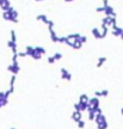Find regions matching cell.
<instances>
[{
  "mask_svg": "<svg viewBox=\"0 0 123 129\" xmlns=\"http://www.w3.org/2000/svg\"><path fill=\"white\" fill-rule=\"evenodd\" d=\"M11 94V91L7 90L6 92H0V108L7 105L9 103V96Z\"/></svg>",
  "mask_w": 123,
  "mask_h": 129,
  "instance_id": "obj_1",
  "label": "cell"
},
{
  "mask_svg": "<svg viewBox=\"0 0 123 129\" xmlns=\"http://www.w3.org/2000/svg\"><path fill=\"white\" fill-rule=\"evenodd\" d=\"M104 13H105V16H106V17H116V12L113 11V7H112V6H110V5H108V6L105 7Z\"/></svg>",
  "mask_w": 123,
  "mask_h": 129,
  "instance_id": "obj_2",
  "label": "cell"
},
{
  "mask_svg": "<svg viewBox=\"0 0 123 129\" xmlns=\"http://www.w3.org/2000/svg\"><path fill=\"white\" fill-rule=\"evenodd\" d=\"M19 65L18 63H12V65H10L9 67H7V71H10L12 74H18L19 73Z\"/></svg>",
  "mask_w": 123,
  "mask_h": 129,
  "instance_id": "obj_3",
  "label": "cell"
},
{
  "mask_svg": "<svg viewBox=\"0 0 123 129\" xmlns=\"http://www.w3.org/2000/svg\"><path fill=\"white\" fill-rule=\"evenodd\" d=\"M61 78L62 79H65V80H71L72 79V74L66 69V68H61Z\"/></svg>",
  "mask_w": 123,
  "mask_h": 129,
  "instance_id": "obj_4",
  "label": "cell"
},
{
  "mask_svg": "<svg viewBox=\"0 0 123 129\" xmlns=\"http://www.w3.org/2000/svg\"><path fill=\"white\" fill-rule=\"evenodd\" d=\"M72 119L74 121V122H78V121H80V119H82V112L81 111H73V114H72Z\"/></svg>",
  "mask_w": 123,
  "mask_h": 129,
  "instance_id": "obj_5",
  "label": "cell"
},
{
  "mask_svg": "<svg viewBox=\"0 0 123 129\" xmlns=\"http://www.w3.org/2000/svg\"><path fill=\"white\" fill-rule=\"evenodd\" d=\"M111 34H112L113 36H116V37H121V36H122V34H123V29H122V28L116 26L115 29H112Z\"/></svg>",
  "mask_w": 123,
  "mask_h": 129,
  "instance_id": "obj_6",
  "label": "cell"
},
{
  "mask_svg": "<svg viewBox=\"0 0 123 129\" xmlns=\"http://www.w3.org/2000/svg\"><path fill=\"white\" fill-rule=\"evenodd\" d=\"M81 47H82V43L79 41V38L72 41V48H73V49H80Z\"/></svg>",
  "mask_w": 123,
  "mask_h": 129,
  "instance_id": "obj_7",
  "label": "cell"
},
{
  "mask_svg": "<svg viewBox=\"0 0 123 129\" xmlns=\"http://www.w3.org/2000/svg\"><path fill=\"white\" fill-rule=\"evenodd\" d=\"M93 121H96V123L98 124V123H100V122L106 121V118H105V116H104L103 114H96V117H94Z\"/></svg>",
  "mask_w": 123,
  "mask_h": 129,
  "instance_id": "obj_8",
  "label": "cell"
},
{
  "mask_svg": "<svg viewBox=\"0 0 123 129\" xmlns=\"http://www.w3.org/2000/svg\"><path fill=\"white\" fill-rule=\"evenodd\" d=\"M7 47L12 49V53H13V54H16V53H18V50H17V43H16V42H12V41H9V42H7Z\"/></svg>",
  "mask_w": 123,
  "mask_h": 129,
  "instance_id": "obj_9",
  "label": "cell"
},
{
  "mask_svg": "<svg viewBox=\"0 0 123 129\" xmlns=\"http://www.w3.org/2000/svg\"><path fill=\"white\" fill-rule=\"evenodd\" d=\"M92 35L94 36L96 40H100V38H102V36H100V30H99L98 28H93V29H92Z\"/></svg>",
  "mask_w": 123,
  "mask_h": 129,
  "instance_id": "obj_10",
  "label": "cell"
},
{
  "mask_svg": "<svg viewBox=\"0 0 123 129\" xmlns=\"http://www.w3.org/2000/svg\"><path fill=\"white\" fill-rule=\"evenodd\" d=\"M88 104L92 105V106H99V99H98V97L90 98V99H88Z\"/></svg>",
  "mask_w": 123,
  "mask_h": 129,
  "instance_id": "obj_11",
  "label": "cell"
},
{
  "mask_svg": "<svg viewBox=\"0 0 123 129\" xmlns=\"http://www.w3.org/2000/svg\"><path fill=\"white\" fill-rule=\"evenodd\" d=\"M15 83H16V74H13L11 77V80H10V91H11V93H13V91H15Z\"/></svg>",
  "mask_w": 123,
  "mask_h": 129,
  "instance_id": "obj_12",
  "label": "cell"
},
{
  "mask_svg": "<svg viewBox=\"0 0 123 129\" xmlns=\"http://www.w3.org/2000/svg\"><path fill=\"white\" fill-rule=\"evenodd\" d=\"M0 7H1L3 11H6V10H9L11 7V3L9 1V0H6V1H4L1 5H0Z\"/></svg>",
  "mask_w": 123,
  "mask_h": 129,
  "instance_id": "obj_13",
  "label": "cell"
},
{
  "mask_svg": "<svg viewBox=\"0 0 123 129\" xmlns=\"http://www.w3.org/2000/svg\"><path fill=\"white\" fill-rule=\"evenodd\" d=\"M34 48H35V47H34ZM30 56H31L34 60H41V57H42V55H41L40 53H37L36 50H34V52L31 53V55H30Z\"/></svg>",
  "mask_w": 123,
  "mask_h": 129,
  "instance_id": "obj_14",
  "label": "cell"
},
{
  "mask_svg": "<svg viewBox=\"0 0 123 129\" xmlns=\"http://www.w3.org/2000/svg\"><path fill=\"white\" fill-rule=\"evenodd\" d=\"M3 18H4L5 21H9V22H11V19H12L13 17L10 15V12H7V11H4V12H3Z\"/></svg>",
  "mask_w": 123,
  "mask_h": 129,
  "instance_id": "obj_15",
  "label": "cell"
},
{
  "mask_svg": "<svg viewBox=\"0 0 123 129\" xmlns=\"http://www.w3.org/2000/svg\"><path fill=\"white\" fill-rule=\"evenodd\" d=\"M36 19H37V21H40V22H43L44 24H47V22H48V18H47V16H46V15H38Z\"/></svg>",
  "mask_w": 123,
  "mask_h": 129,
  "instance_id": "obj_16",
  "label": "cell"
},
{
  "mask_svg": "<svg viewBox=\"0 0 123 129\" xmlns=\"http://www.w3.org/2000/svg\"><path fill=\"white\" fill-rule=\"evenodd\" d=\"M102 29H103V31H100V36H102V38H105V37L108 36L109 28H108V26H102Z\"/></svg>",
  "mask_w": 123,
  "mask_h": 129,
  "instance_id": "obj_17",
  "label": "cell"
},
{
  "mask_svg": "<svg viewBox=\"0 0 123 129\" xmlns=\"http://www.w3.org/2000/svg\"><path fill=\"white\" fill-rule=\"evenodd\" d=\"M35 50H36L37 53H40L41 55H46V53H47V50H46L43 47H40V46H38V47H35Z\"/></svg>",
  "mask_w": 123,
  "mask_h": 129,
  "instance_id": "obj_18",
  "label": "cell"
},
{
  "mask_svg": "<svg viewBox=\"0 0 123 129\" xmlns=\"http://www.w3.org/2000/svg\"><path fill=\"white\" fill-rule=\"evenodd\" d=\"M105 61H106V57H105V56L99 57V59H98V62H97V68H100V67H102V65H103Z\"/></svg>",
  "mask_w": 123,
  "mask_h": 129,
  "instance_id": "obj_19",
  "label": "cell"
},
{
  "mask_svg": "<svg viewBox=\"0 0 123 129\" xmlns=\"http://www.w3.org/2000/svg\"><path fill=\"white\" fill-rule=\"evenodd\" d=\"M97 125H98V129H106V128H108V122H106V121H104V122L98 123Z\"/></svg>",
  "mask_w": 123,
  "mask_h": 129,
  "instance_id": "obj_20",
  "label": "cell"
},
{
  "mask_svg": "<svg viewBox=\"0 0 123 129\" xmlns=\"http://www.w3.org/2000/svg\"><path fill=\"white\" fill-rule=\"evenodd\" d=\"M34 50H35V48H34V47H31V46H28V47L25 48V53L28 54V56H30V55H31V53H32Z\"/></svg>",
  "mask_w": 123,
  "mask_h": 129,
  "instance_id": "obj_21",
  "label": "cell"
},
{
  "mask_svg": "<svg viewBox=\"0 0 123 129\" xmlns=\"http://www.w3.org/2000/svg\"><path fill=\"white\" fill-rule=\"evenodd\" d=\"M88 99H90L88 96L85 94V93L84 94H80V97H79V102H88Z\"/></svg>",
  "mask_w": 123,
  "mask_h": 129,
  "instance_id": "obj_22",
  "label": "cell"
},
{
  "mask_svg": "<svg viewBox=\"0 0 123 129\" xmlns=\"http://www.w3.org/2000/svg\"><path fill=\"white\" fill-rule=\"evenodd\" d=\"M79 37H80V34H72V35H68V36H67L68 40H77V38H79Z\"/></svg>",
  "mask_w": 123,
  "mask_h": 129,
  "instance_id": "obj_23",
  "label": "cell"
},
{
  "mask_svg": "<svg viewBox=\"0 0 123 129\" xmlns=\"http://www.w3.org/2000/svg\"><path fill=\"white\" fill-rule=\"evenodd\" d=\"M11 41L17 43V37H16V31L15 30H11Z\"/></svg>",
  "mask_w": 123,
  "mask_h": 129,
  "instance_id": "obj_24",
  "label": "cell"
},
{
  "mask_svg": "<svg viewBox=\"0 0 123 129\" xmlns=\"http://www.w3.org/2000/svg\"><path fill=\"white\" fill-rule=\"evenodd\" d=\"M94 117H96V112H93V111H88V119H90V121H93Z\"/></svg>",
  "mask_w": 123,
  "mask_h": 129,
  "instance_id": "obj_25",
  "label": "cell"
},
{
  "mask_svg": "<svg viewBox=\"0 0 123 129\" xmlns=\"http://www.w3.org/2000/svg\"><path fill=\"white\" fill-rule=\"evenodd\" d=\"M77 124H78V128H80V129H82V128L85 127V122H84L82 119L78 121V122H77Z\"/></svg>",
  "mask_w": 123,
  "mask_h": 129,
  "instance_id": "obj_26",
  "label": "cell"
},
{
  "mask_svg": "<svg viewBox=\"0 0 123 129\" xmlns=\"http://www.w3.org/2000/svg\"><path fill=\"white\" fill-rule=\"evenodd\" d=\"M12 63H18V54H13L12 56Z\"/></svg>",
  "mask_w": 123,
  "mask_h": 129,
  "instance_id": "obj_27",
  "label": "cell"
},
{
  "mask_svg": "<svg viewBox=\"0 0 123 129\" xmlns=\"http://www.w3.org/2000/svg\"><path fill=\"white\" fill-rule=\"evenodd\" d=\"M79 41H80V42L84 44V43H86V42H87V37H86V36H81V35H80V37H79Z\"/></svg>",
  "mask_w": 123,
  "mask_h": 129,
  "instance_id": "obj_28",
  "label": "cell"
},
{
  "mask_svg": "<svg viewBox=\"0 0 123 129\" xmlns=\"http://www.w3.org/2000/svg\"><path fill=\"white\" fill-rule=\"evenodd\" d=\"M53 56L55 57V60H56V61H57V60H61V59H62V54H60V53H55Z\"/></svg>",
  "mask_w": 123,
  "mask_h": 129,
  "instance_id": "obj_29",
  "label": "cell"
},
{
  "mask_svg": "<svg viewBox=\"0 0 123 129\" xmlns=\"http://www.w3.org/2000/svg\"><path fill=\"white\" fill-rule=\"evenodd\" d=\"M17 54H18V57H25V56H28V54L25 52H18Z\"/></svg>",
  "mask_w": 123,
  "mask_h": 129,
  "instance_id": "obj_30",
  "label": "cell"
},
{
  "mask_svg": "<svg viewBox=\"0 0 123 129\" xmlns=\"http://www.w3.org/2000/svg\"><path fill=\"white\" fill-rule=\"evenodd\" d=\"M50 40H51V42H54V43H57V41H59V37L55 35V36H50Z\"/></svg>",
  "mask_w": 123,
  "mask_h": 129,
  "instance_id": "obj_31",
  "label": "cell"
},
{
  "mask_svg": "<svg viewBox=\"0 0 123 129\" xmlns=\"http://www.w3.org/2000/svg\"><path fill=\"white\" fill-rule=\"evenodd\" d=\"M55 61H56V60H55V57H54V56H49V57H48V63H50V65H51V63H54Z\"/></svg>",
  "mask_w": 123,
  "mask_h": 129,
  "instance_id": "obj_32",
  "label": "cell"
},
{
  "mask_svg": "<svg viewBox=\"0 0 123 129\" xmlns=\"http://www.w3.org/2000/svg\"><path fill=\"white\" fill-rule=\"evenodd\" d=\"M100 93H102V97H108L109 91L108 90H103V91H100Z\"/></svg>",
  "mask_w": 123,
  "mask_h": 129,
  "instance_id": "obj_33",
  "label": "cell"
},
{
  "mask_svg": "<svg viewBox=\"0 0 123 129\" xmlns=\"http://www.w3.org/2000/svg\"><path fill=\"white\" fill-rule=\"evenodd\" d=\"M104 10H105V7L104 6H100V7H97L96 9V12H99L100 13V12H104Z\"/></svg>",
  "mask_w": 123,
  "mask_h": 129,
  "instance_id": "obj_34",
  "label": "cell"
},
{
  "mask_svg": "<svg viewBox=\"0 0 123 129\" xmlns=\"http://www.w3.org/2000/svg\"><path fill=\"white\" fill-rule=\"evenodd\" d=\"M66 41H67V37H59V41L57 42L59 43H65Z\"/></svg>",
  "mask_w": 123,
  "mask_h": 129,
  "instance_id": "obj_35",
  "label": "cell"
},
{
  "mask_svg": "<svg viewBox=\"0 0 123 129\" xmlns=\"http://www.w3.org/2000/svg\"><path fill=\"white\" fill-rule=\"evenodd\" d=\"M108 5H109V0H103V6L106 7Z\"/></svg>",
  "mask_w": 123,
  "mask_h": 129,
  "instance_id": "obj_36",
  "label": "cell"
},
{
  "mask_svg": "<svg viewBox=\"0 0 123 129\" xmlns=\"http://www.w3.org/2000/svg\"><path fill=\"white\" fill-rule=\"evenodd\" d=\"M94 96H96V97H102V93H100V91H96V92H94Z\"/></svg>",
  "mask_w": 123,
  "mask_h": 129,
  "instance_id": "obj_37",
  "label": "cell"
},
{
  "mask_svg": "<svg viewBox=\"0 0 123 129\" xmlns=\"http://www.w3.org/2000/svg\"><path fill=\"white\" fill-rule=\"evenodd\" d=\"M71 1H74V0H65V3H71Z\"/></svg>",
  "mask_w": 123,
  "mask_h": 129,
  "instance_id": "obj_38",
  "label": "cell"
},
{
  "mask_svg": "<svg viewBox=\"0 0 123 129\" xmlns=\"http://www.w3.org/2000/svg\"><path fill=\"white\" fill-rule=\"evenodd\" d=\"M121 115H123V108H121Z\"/></svg>",
  "mask_w": 123,
  "mask_h": 129,
  "instance_id": "obj_39",
  "label": "cell"
},
{
  "mask_svg": "<svg viewBox=\"0 0 123 129\" xmlns=\"http://www.w3.org/2000/svg\"><path fill=\"white\" fill-rule=\"evenodd\" d=\"M35 1H42V0H35Z\"/></svg>",
  "mask_w": 123,
  "mask_h": 129,
  "instance_id": "obj_40",
  "label": "cell"
},
{
  "mask_svg": "<svg viewBox=\"0 0 123 129\" xmlns=\"http://www.w3.org/2000/svg\"><path fill=\"white\" fill-rule=\"evenodd\" d=\"M121 37H122V38H123V34H122V36H121Z\"/></svg>",
  "mask_w": 123,
  "mask_h": 129,
  "instance_id": "obj_41",
  "label": "cell"
},
{
  "mask_svg": "<svg viewBox=\"0 0 123 129\" xmlns=\"http://www.w3.org/2000/svg\"><path fill=\"white\" fill-rule=\"evenodd\" d=\"M11 129H16V128H11Z\"/></svg>",
  "mask_w": 123,
  "mask_h": 129,
  "instance_id": "obj_42",
  "label": "cell"
}]
</instances>
